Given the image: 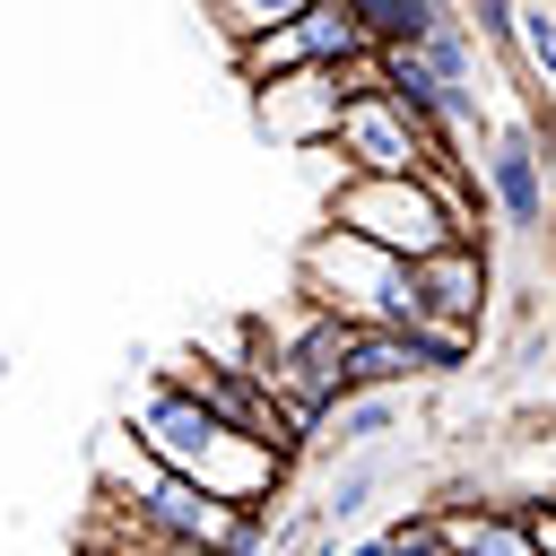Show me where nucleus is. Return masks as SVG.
<instances>
[{"label": "nucleus", "mask_w": 556, "mask_h": 556, "mask_svg": "<svg viewBox=\"0 0 556 556\" xmlns=\"http://www.w3.org/2000/svg\"><path fill=\"white\" fill-rule=\"evenodd\" d=\"M113 434H130L156 469H174V478H191L208 504H226V513H243V521H278V495H287V460H269L261 443H243L235 426H217L208 408H191L182 391H165L156 374L130 391V408H122V426Z\"/></svg>", "instance_id": "f257e3e1"}, {"label": "nucleus", "mask_w": 556, "mask_h": 556, "mask_svg": "<svg viewBox=\"0 0 556 556\" xmlns=\"http://www.w3.org/2000/svg\"><path fill=\"white\" fill-rule=\"evenodd\" d=\"M96 504H104L113 521H130V530L165 539V547H217V539H243L252 556L269 547V521H243V513L208 504L191 478L156 469L130 434H96Z\"/></svg>", "instance_id": "f03ea898"}, {"label": "nucleus", "mask_w": 556, "mask_h": 556, "mask_svg": "<svg viewBox=\"0 0 556 556\" xmlns=\"http://www.w3.org/2000/svg\"><path fill=\"white\" fill-rule=\"evenodd\" d=\"M295 304L330 313V321H356V330H417V278L408 261L339 235V226H313L304 252H295Z\"/></svg>", "instance_id": "7ed1b4c3"}, {"label": "nucleus", "mask_w": 556, "mask_h": 556, "mask_svg": "<svg viewBox=\"0 0 556 556\" xmlns=\"http://www.w3.org/2000/svg\"><path fill=\"white\" fill-rule=\"evenodd\" d=\"M321 226H339V235H356V243H374V252H391V261H408V269L434 261V252H452V243H469L460 217L434 200L426 174H391V182H356V174H339Z\"/></svg>", "instance_id": "20e7f679"}, {"label": "nucleus", "mask_w": 556, "mask_h": 556, "mask_svg": "<svg viewBox=\"0 0 556 556\" xmlns=\"http://www.w3.org/2000/svg\"><path fill=\"white\" fill-rule=\"evenodd\" d=\"M148 374H156L165 391H182L191 408H208L217 426H235L243 443H261L269 460H287V469L313 452V443H304V434H295V426H287V417L261 400V382H243V374H235V365H226L208 339H200V348H182V356H165V365H148Z\"/></svg>", "instance_id": "39448f33"}, {"label": "nucleus", "mask_w": 556, "mask_h": 556, "mask_svg": "<svg viewBox=\"0 0 556 556\" xmlns=\"http://www.w3.org/2000/svg\"><path fill=\"white\" fill-rule=\"evenodd\" d=\"M321 156H339V174H356V182H391V174H417V165H426V139H417V130L391 113V96L374 87V96H348V104H339Z\"/></svg>", "instance_id": "423d86ee"}, {"label": "nucleus", "mask_w": 556, "mask_h": 556, "mask_svg": "<svg viewBox=\"0 0 556 556\" xmlns=\"http://www.w3.org/2000/svg\"><path fill=\"white\" fill-rule=\"evenodd\" d=\"M478 191H486V217L513 226V235H539L547 226V165H539V139L530 122H495L486 148H478Z\"/></svg>", "instance_id": "0eeeda50"}, {"label": "nucleus", "mask_w": 556, "mask_h": 556, "mask_svg": "<svg viewBox=\"0 0 556 556\" xmlns=\"http://www.w3.org/2000/svg\"><path fill=\"white\" fill-rule=\"evenodd\" d=\"M408 278H417V313H426V330L478 339V321H486V295H495V261H486V243H452V252L417 261Z\"/></svg>", "instance_id": "6e6552de"}, {"label": "nucleus", "mask_w": 556, "mask_h": 556, "mask_svg": "<svg viewBox=\"0 0 556 556\" xmlns=\"http://www.w3.org/2000/svg\"><path fill=\"white\" fill-rule=\"evenodd\" d=\"M252 104H261V130H269L287 156H321L348 96H339L330 70H295V78H278V87H252Z\"/></svg>", "instance_id": "1a4fd4ad"}, {"label": "nucleus", "mask_w": 556, "mask_h": 556, "mask_svg": "<svg viewBox=\"0 0 556 556\" xmlns=\"http://www.w3.org/2000/svg\"><path fill=\"white\" fill-rule=\"evenodd\" d=\"M400 417H408V400L400 391H348L321 426H313V452L321 460H348V452H382L391 434H400Z\"/></svg>", "instance_id": "9d476101"}, {"label": "nucleus", "mask_w": 556, "mask_h": 556, "mask_svg": "<svg viewBox=\"0 0 556 556\" xmlns=\"http://www.w3.org/2000/svg\"><path fill=\"white\" fill-rule=\"evenodd\" d=\"M434 547L443 556H530V539L513 521V495H495V504H434Z\"/></svg>", "instance_id": "9b49d317"}, {"label": "nucleus", "mask_w": 556, "mask_h": 556, "mask_svg": "<svg viewBox=\"0 0 556 556\" xmlns=\"http://www.w3.org/2000/svg\"><path fill=\"white\" fill-rule=\"evenodd\" d=\"M382 486H391V452H348V460H330V478H321V504H313L321 539L356 530V521L374 513V495H382Z\"/></svg>", "instance_id": "f8f14e48"}, {"label": "nucleus", "mask_w": 556, "mask_h": 556, "mask_svg": "<svg viewBox=\"0 0 556 556\" xmlns=\"http://www.w3.org/2000/svg\"><path fill=\"white\" fill-rule=\"evenodd\" d=\"M295 43H304V70H330V78L356 70V61H374L348 0H304V9H295Z\"/></svg>", "instance_id": "ddd939ff"}, {"label": "nucleus", "mask_w": 556, "mask_h": 556, "mask_svg": "<svg viewBox=\"0 0 556 556\" xmlns=\"http://www.w3.org/2000/svg\"><path fill=\"white\" fill-rule=\"evenodd\" d=\"M348 9H356V26H365V52L382 61V52H417V43L443 26L452 0H348Z\"/></svg>", "instance_id": "4468645a"}, {"label": "nucleus", "mask_w": 556, "mask_h": 556, "mask_svg": "<svg viewBox=\"0 0 556 556\" xmlns=\"http://www.w3.org/2000/svg\"><path fill=\"white\" fill-rule=\"evenodd\" d=\"M417 61H426V70H434L452 96H478V35L460 26V9H443V26L417 43Z\"/></svg>", "instance_id": "2eb2a0df"}, {"label": "nucleus", "mask_w": 556, "mask_h": 556, "mask_svg": "<svg viewBox=\"0 0 556 556\" xmlns=\"http://www.w3.org/2000/svg\"><path fill=\"white\" fill-rule=\"evenodd\" d=\"M513 61L547 87V104H556V9L547 0H513Z\"/></svg>", "instance_id": "dca6fc26"}, {"label": "nucleus", "mask_w": 556, "mask_h": 556, "mask_svg": "<svg viewBox=\"0 0 556 556\" xmlns=\"http://www.w3.org/2000/svg\"><path fill=\"white\" fill-rule=\"evenodd\" d=\"M295 70H304L295 17H287V26H269V35H252V43H235V78H243V87H278V78H295Z\"/></svg>", "instance_id": "f3484780"}, {"label": "nucleus", "mask_w": 556, "mask_h": 556, "mask_svg": "<svg viewBox=\"0 0 556 556\" xmlns=\"http://www.w3.org/2000/svg\"><path fill=\"white\" fill-rule=\"evenodd\" d=\"M304 0H226V9H208L217 17V35H226V52L235 43H252V35H269V26H287Z\"/></svg>", "instance_id": "a211bd4d"}, {"label": "nucleus", "mask_w": 556, "mask_h": 556, "mask_svg": "<svg viewBox=\"0 0 556 556\" xmlns=\"http://www.w3.org/2000/svg\"><path fill=\"white\" fill-rule=\"evenodd\" d=\"M0 374H9V348H0Z\"/></svg>", "instance_id": "6ab92c4d"}, {"label": "nucleus", "mask_w": 556, "mask_h": 556, "mask_svg": "<svg viewBox=\"0 0 556 556\" xmlns=\"http://www.w3.org/2000/svg\"><path fill=\"white\" fill-rule=\"evenodd\" d=\"M547 408H556V391H547Z\"/></svg>", "instance_id": "aec40b11"}]
</instances>
